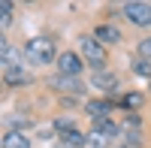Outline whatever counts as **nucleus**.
Returning a JSON list of instances; mask_svg holds the SVG:
<instances>
[{
	"mask_svg": "<svg viewBox=\"0 0 151 148\" xmlns=\"http://www.w3.org/2000/svg\"><path fill=\"white\" fill-rule=\"evenodd\" d=\"M91 85H94V88H100V91H109V88H115V85H118V76H115V73L100 70V73H94Z\"/></svg>",
	"mask_w": 151,
	"mask_h": 148,
	"instance_id": "obj_11",
	"label": "nucleus"
},
{
	"mask_svg": "<svg viewBox=\"0 0 151 148\" xmlns=\"http://www.w3.org/2000/svg\"><path fill=\"white\" fill-rule=\"evenodd\" d=\"M112 139L106 136V133H97V130H91V133H88V145H91V148H106Z\"/></svg>",
	"mask_w": 151,
	"mask_h": 148,
	"instance_id": "obj_13",
	"label": "nucleus"
},
{
	"mask_svg": "<svg viewBox=\"0 0 151 148\" xmlns=\"http://www.w3.org/2000/svg\"><path fill=\"white\" fill-rule=\"evenodd\" d=\"M85 145H88V136L79 133V130H67L58 139V148H85Z\"/></svg>",
	"mask_w": 151,
	"mask_h": 148,
	"instance_id": "obj_7",
	"label": "nucleus"
},
{
	"mask_svg": "<svg viewBox=\"0 0 151 148\" xmlns=\"http://www.w3.org/2000/svg\"><path fill=\"white\" fill-rule=\"evenodd\" d=\"M121 12L136 27H151V3H124Z\"/></svg>",
	"mask_w": 151,
	"mask_h": 148,
	"instance_id": "obj_3",
	"label": "nucleus"
},
{
	"mask_svg": "<svg viewBox=\"0 0 151 148\" xmlns=\"http://www.w3.org/2000/svg\"><path fill=\"white\" fill-rule=\"evenodd\" d=\"M55 42L48 40V36H30L27 40V45H24V57L30 60V64H36V67H42V64H52L55 60ZM58 64V60H55Z\"/></svg>",
	"mask_w": 151,
	"mask_h": 148,
	"instance_id": "obj_1",
	"label": "nucleus"
},
{
	"mask_svg": "<svg viewBox=\"0 0 151 148\" xmlns=\"http://www.w3.org/2000/svg\"><path fill=\"white\" fill-rule=\"evenodd\" d=\"M115 109H118V106L112 103V100H91V103L85 106V112L91 115L94 121H103V118H109L112 112H115Z\"/></svg>",
	"mask_w": 151,
	"mask_h": 148,
	"instance_id": "obj_6",
	"label": "nucleus"
},
{
	"mask_svg": "<svg viewBox=\"0 0 151 148\" xmlns=\"http://www.w3.org/2000/svg\"><path fill=\"white\" fill-rule=\"evenodd\" d=\"M0 60H3V70H15V67H21V52L12 48L9 42H3L0 45Z\"/></svg>",
	"mask_w": 151,
	"mask_h": 148,
	"instance_id": "obj_8",
	"label": "nucleus"
},
{
	"mask_svg": "<svg viewBox=\"0 0 151 148\" xmlns=\"http://www.w3.org/2000/svg\"><path fill=\"white\" fill-rule=\"evenodd\" d=\"M3 82L9 85V88H18V85H27L30 76H27L21 67H15V70H3Z\"/></svg>",
	"mask_w": 151,
	"mask_h": 148,
	"instance_id": "obj_12",
	"label": "nucleus"
},
{
	"mask_svg": "<svg viewBox=\"0 0 151 148\" xmlns=\"http://www.w3.org/2000/svg\"><path fill=\"white\" fill-rule=\"evenodd\" d=\"M133 73H136V76L151 79V60H136V64H133Z\"/></svg>",
	"mask_w": 151,
	"mask_h": 148,
	"instance_id": "obj_15",
	"label": "nucleus"
},
{
	"mask_svg": "<svg viewBox=\"0 0 151 148\" xmlns=\"http://www.w3.org/2000/svg\"><path fill=\"white\" fill-rule=\"evenodd\" d=\"M79 48H82V57L88 60V64L94 67V73H100L106 67V60H109V55H106V48H103V42H97L94 36H82L79 40Z\"/></svg>",
	"mask_w": 151,
	"mask_h": 148,
	"instance_id": "obj_2",
	"label": "nucleus"
},
{
	"mask_svg": "<svg viewBox=\"0 0 151 148\" xmlns=\"http://www.w3.org/2000/svg\"><path fill=\"white\" fill-rule=\"evenodd\" d=\"M3 148H30V139L21 130H6L3 133Z\"/></svg>",
	"mask_w": 151,
	"mask_h": 148,
	"instance_id": "obj_10",
	"label": "nucleus"
},
{
	"mask_svg": "<svg viewBox=\"0 0 151 148\" xmlns=\"http://www.w3.org/2000/svg\"><path fill=\"white\" fill-rule=\"evenodd\" d=\"M136 52H139L145 60H151V36H148V40H142L139 45H136Z\"/></svg>",
	"mask_w": 151,
	"mask_h": 148,
	"instance_id": "obj_16",
	"label": "nucleus"
},
{
	"mask_svg": "<svg viewBox=\"0 0 151 148\" xmlns=\"http://www.w3.org/2000/svg\"><path fill=\"white\" fill-rule=\"evenodd\" d=\"M48 85H52L55 91H73V94H82V91H85V85H82L79 79H70V76H55Z\"/></svg>",
	"mask_w": 151,
	"mask_h": 148,
	"instance_id": "obj_9",
	"label": "nucleus"
},
{
	"mask_svg": "<svg viewBox=\"0 0 151 148\" xmlns=\"http://www.w3.org/2000/svg\"><path fill=\"white\" fill-rule=\"evenodd\" d=\"M142 106V94H127L121 100V109H139Z\"/></svg>",
	"mask_w": 151,
	"mask_h": 148,
	"instance_id": "obj_14",
	"label": "nucleus"
},
{
	"mask_svg": "<svg viewBox=\"0 0 151 148\" xmlns=\"http://www.w3.org/2000/svg\"><path fill=\"white\" fill-rule=\"evenodd\" d=\"M82 67H85V57H82V55H76V52H64V55H58V76L79 79Z\"/></svg>",
	"mask_w": 151,
	"mask_h": 148,
	"instance_id": "obj_4",
	"label": "nucleus"
},
{
	"mask_svg": "<svg viewBox=\"0 0 151 148\" xmlns=\"http://www.w3.org/2000/svg\"><path fill=\"white\" fill-rule=\"evenodd\" d=\"M91 36H94L97 42H103V45H118L121 42V30L112 27V24H97Z\"/></svg>",
	"mask_w": 151,
	"mask_h": 148,
	"instance_id": "obj_5",
	"label": "nucleus"
}]
</instances>
